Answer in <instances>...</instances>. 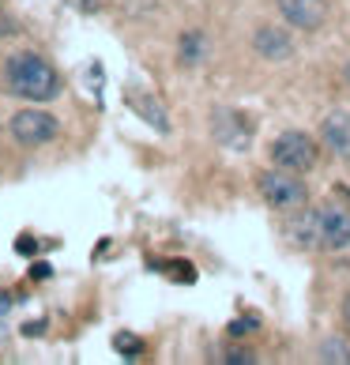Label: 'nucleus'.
<instances>
[{
  "mask_svg": "<svg viewBox=\"0 0 350 365\" xmlns=\"http://www.w3.org/2000/svg\"><path fill=\"white\" fill-rule=\"evenodd\" d=\"M287 241L305 252H339L350 249V211L339 204H320V207H302L294 211L287 226Z\"/></svg>",
  "mask_w": 350,
  "mask_h": 365,
  "instance_id": "nucleus-1",
  "label": "nucleus"
},
{
  "mask_svg": "<svg viewBox=\"0 0 350 365\" xmlns=\"http://www.w3.org/2000/svg\"><path fill=\"white\" fill-rule=\"evenodd\" d=\"M4 91L26 102H53L61 94V72L34 49L11 53L4 64Z\"/></svg>",
  "mask_w": 350,
  "mask_h": 365,
  "instance_id": "nucleus-2",
  "label": "nucleus"
},
{
  "mask_svg": "<svg viewBox=\"0 0 350 365\" xmlns=\"http://www.w3.org/2000/svg\"><path fill=\"white\" fill-rule=\"evenodd\" d=\"M257 192H260V200L272 211H302L305 204H309V188H305V181L298 178L294 170H282V166H275V170H264L260 178H257Z\"/></svg>",
  "mask_w": 350,
  "mask_h": 365,
  "instance_id": "nucleus-3",
  "label": "nucleus"
},
{
  "mask_svg": "<svg viewBox=\"0 0 350 365\" xmlns=\"http://www.w3.org/2000/svg\"><path fill=\"white\" fill-rule=\"evenodd\" d=\"M8 136L19 147H46V143H53L61 136V120L49 110H38V102H34V106L16 110L8 117Z\"/></svg>",
  "mask_w": 350,
  "mask_h": 365,
  "instance_id": "nucleus-4",
  "label": "nucleus"
},
{
  "mask_svg": "<svg viewBox=\"0 0 350 365\" xmlns=\"http://www.w3.org/2000/svg\"><path fill=\"white\" fill-rule=\"evenodd\" d=\"M272 162L282 170H294V173H305L316 166V140L305 136V132L290 128L272 143Z\"/></svg>",
  "mask_w": 350,
  "mask_h": 365,
  "instance_id": "nucleus-5",
  "label": "nucleus"
},
{
  "mask_svg": "<svg viewBox=\"0 0 350 365\" xmlns=\"http://www.w3.org/2000/svg\"><path fill=\"white\" fill-rule=\"evenodd\" d=\"M211 136L219 147H226V151H249V143H252V132L245 125V117L234 113V110H215L211 113Z\"/></svg>",
  "mask_w": 350,
  "mask_h": 365,
  "instance_id": "nucleus-6",
  "label": "nucleus"
},
{
  "mask_svg": "<svg viewBox=\"0 0 350 365\" xmlns=\"http://www.w3.org/2000/svg\"><path fill=\"white\" fill-rule=\"evenodd\" d=\"M279 16L298 31H320L328 23V0H275Z\"/></svg>",
  "mask_w": 350,
  "mask_h": 365,
  "instance_id": "nucleus-7",
  "label": "nucleus"
},
{
  "mask_svg": "<svg viewBox=\"0 0 350 365\" xmlns=\"http://www.w3.org/2000/svg\"><path fill=\"white\" fill-rule=\"evenodd\" d=\"M252 49H257L264 61H275V64L294 57V42H290V34L282 31V26H275V23H260L257 31H252Z\"/></svg>",
  "mask_w": 350,
  "mask_h": 365,
  "instance_id": "nucleus-8",
  "label": "nucleus"
},
{
  "mask_svg": "<svg viewBox=\"0 0 350 365\" xmlns=\"http://www.w3.org/2000/svg\"><path fill=\"white\" fill-rule=\"evenodd\" d=\"M320 140L335 158L350 162V110H331L324 120H320Z\"/></svg>",
  "mask_w": 350,
  "mask_h": 365,
  "instance_id": "nucleus-9",
  "label": "nucleus"
},
{
  "mask_svg": "<svg viewBox=\"0 0 350 365\" xmlns=\"http://www.w3.org/2000/svg\"><path fill=\"white\" fill-rule=\"evenodd\" d=\"M177 61H181V68H200V64L207 61V38H204V31H185L181 34Z\"/></svg>",
  "mask_w": 350,
  "mask_h": 365,
  "instance_id": "nucleus-10",
  "label": "nucleus"
},
{
  "mask_svg": "<svg viewBox=\"0 0 350 365\" xmlns=\"http://www.w3.org/2000/svg\"><path fill=\"white\" fill-rule=\"evenodd\" d=\"M132 106H136V110L143 113V120H147V125H151L155 132H170L166 110H163V106H158L155 98H147V94H140V98H136V94H132Z\"/></svg>",
  "mask_w": 350,
  "mask_h": 365,
  "instance_id": "nucleus-11",
  "label": "nucleus"
},
{
  "mask_svg": "<svg viewBox=\"0 0 350 365\" xmlns=\"http://www.w3.org/2000/svg\"><path fill=\"white\" fill-rule=\"evenodd\" d=\"M316 358L324 365H350V343L346 339H324L316 346Z\"/></svg>",
  "mask_w": 350,
  "mask_h": 365,
  "instance_id": "nucleus-12",
  "label": "nucleus"
},
{
  "mask_svg": "<svg viewBox=\"0 0 350 365\" xmlns=\"http://www.w3.org/2000/svg\"><path fill=\"white\" fill-rule=\"evenodd\" d=\"M113 346H117L120 358H140L143 354V339H140V335H132V331H117Z\"/></svg>",
  "mask_w": 350,
  "mask_h": 365,
  "instance_id": "nucleus-13",
  "label": "nucleus"
},
{
  "mask_svg": "<svg viewBox=\"0 0 350 365\" xmlns=\"http://www.w3.org/2000/svg\"><path fill=\"white\" fill-rule=\"evenodd\" d=\"M252 328H260V324L252 320V317H241V320H234V324H230V335H234V339H245V335H249Z\"/></svg>",
  "mask_w": 350,
  "mask_h": 365,
  "instance_id": "nucleus-14",
  "label": "nucleus"
},
{
  "mask_svg": "<svg viewBox=\"0 0 350 365\" xmlns=\"http://www.w3.org/2000/svg\"><path fill=\"white\" fill-rule=\"evenodd\" d=\"M226 361L230 365H252L257 358H252V350H226Z\"/></svg>",
  "mask_w": 350,
  "mask_h": 365,
  "instance_id": "nucleus-15",
  "label": "nucleus"
},
{
  "mask_svg": "<svg viewBox=\"0 0 350 365\" xmlns=\"http://www.w3.org/2000/svg\"><path fill=\"white\" fill-rule=\"evenodd\" d=\"M16 252H23V256H34V252H38V241L23 234V237L16 241Z\"/></svg>",
  "mask_w": 350,
  "mask_h": 365,
  "instance_id": "nucleus-16",
  "label": "nucleus"
},
{
  "mask_svg": "<svg viewBox=\"0 0 350 365\" xmlns=\"http://www.w3.org/2000/svg\"><path fill=\"white\" fill-rule=\"evenodd\" d=\"M11 31H19V23L11 19L8 11H4V8H0V34H11Z\"/></svg>",
  "mask_w": 350,
  "mask_h": 365,
  "instance_id": "nucleus-17",
  "label": "nucleus"
},
{
  "mask_svg": "<svg viewBox=\"0 0 350 365\" xmlns=\"http://www.w3.org/2000/svg\"><path fill=\"white\" fill-rule=\"evenodd\" d=\"M11 305H16V302H11V294H4V290H0V317H4V313H11Z\"/></svg>",
  "mask_w": 350,
  "mask_h": 365,
  "instance_id": "nucleus-18",
  "label": "nucleus"
},
{
  "mask_svg": "<svg viewBox=\"0 0 350 365\" xmlns=\"http://www.w3.org/2000/svg\"><path fill=\"white\" fill-rule=\"evenodd\" d=\"M68 4L72 8H83V11H94V8H98V0H68Z\"/></svg>",
  "mask_w": 350,
  "mask_h": 365,
  "instance_id": "nucleus-19",
  "label": "nucleus"
},
{
  "mask_svg": "<svg viewBox=\"0 0 350 365\" xmlns=\"http://www.w3.org/2000/svg\"><path fill=\"white\" fill-rule=\"evenodd\" d=\"M49 272H53V267H49V264H34V267H31V275H34V279H46Z\"/></svg>",
  "mask_w": 350,
  "mask_h": 365,
  "instance_id": "nucleus-20",
  "label": "nucleus"
},
{
  "mask_svg": "<svg viewBox=\"0 0 350 365\" xmlns=\"http://www.w3.org/2000/svg\"><path fill=\"white\" fill-rule=\"evenodd\" d=\"M343 317H346V328H350V294H346V305H343Z\"/></svg>",
  "mask_w": 350,
  "mask_h": 365,
  "instance_id": "nucleus-21",
  "label": "nucleus"
},
{
  "mask_svg": "<svg viewBox=\"0 0 350 365\" xmlns=\"http://www.w3.org/2000/svg\"><path fill=\"white\" fill-rule=\"evenodd\" d=\"M346 83H350V61H346Z\"/></svg>",
  "mask_w": 350,
  "mask_h": 365,
  "instance_id": "nucleus-22",
  "label": "nucleus"
},
{
  "mask_svg": "<svg viewBox=\"0 0 350 365\" xmlns=\"http://www.w3.org/2000/svg\"><path fill=\"white\" fill-rule=\"evenodd\" d=\"M0 339H4V331H0Z\"/></svg>",
  "mask_w": 350,
  "mask_h": 365,
  "instance_id": "nucleus-23",
  "label": "nucleus"
}]
</instances>
